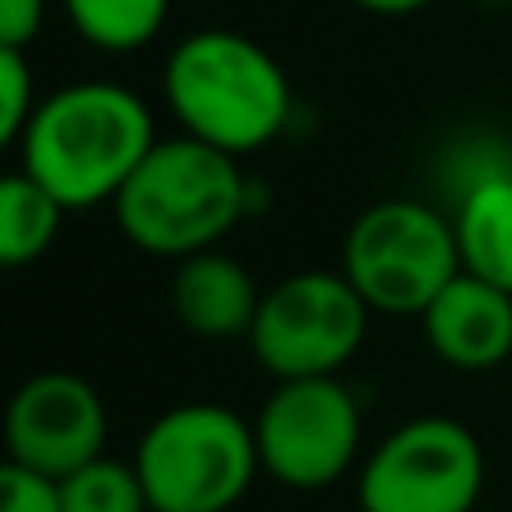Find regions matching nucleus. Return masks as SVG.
<instances>
[{
    "mask_svg": "<svg viewBox=\"0 0 512 512\" xmlns=\"http://www.w3.org/2000/svg\"><path fill=\"white\" fill-rule=\"evenodd\" d=\"M153 108L122 81H72L41 95L18 149V171L68 212L113 203L158 144Z\"/></svg>",
    "mask_w": 512,
    "mask_h": 512,
    "instance_id": "nucleus-1",
    "label": "nucleus"
},
{
    "mask_svg": "<svg viewBox=\"0 0 512 512\" xmlns=\"http://www.w3.org/2000/svg\"><path fill=\"white\" fill-rule=\"evenodd\" d=\"M162 99L180 135L248 158L274 144L292 122V81L283 63L234 27H198L162 68Z\"/></svg>",
    "mask_w": 512,
    "mask_h": 512,
    "instance_id": "nucleus-2",
    "label": "nucleus"
},
{
    "mask_svg": "<svg viewBox=\"0 0 512 512\" xmlns=\"http://www.w3.org/2000/svg\"><path fill=\"white\" fill-rule=\"evenodd\" d=\"M248 212L252 189L239 171V158L194 135L158 140L113 198L122 239L162 261L212 252Z\"/></svg>",
    "mask_w": 512,
    "mask_h": 512,
    "instance_id": "nucleus-3",
    "label": "nucleus"
},
{
    "mask_svg": "<svg viewBox=\"0 0 512 512\" xmlns=\"http://www.w3.org/2000/svg\"><path fill=\"white\" fill-rule=\"evenodd\" d=\"M131 463L153 512H230L261 477L252 423L216 400L162 409Z\"/></svg>",
    "mask_w": 512,
    "mask_h": 512,
    "instance_id": "nucleus-4",
    "label": "nucleus"
},
{
    "mask_svg": "<svg viewBox=\"0 0 512 512\" xmlns=\"http://www.w3.org/2000/svg\"><path fill=\"white\" fill-rule=\"evenodd\" d=\"M342 274L373 315L423 319V310L463 274L454 221L423 198H382L346 230Z\"/></svg>",
    "mask_w": 512,
    "mask_h": 512,
    "instance_id": "nucleus-5",
    "label": "nucleus"
},
{
    "mask_svg": "<svg viewBox=\"0 0 512 512\" xmlns=\"http://www.w3.org/2000/svg\"><path fill=\"white\" fill-rule=\"evenodd\" d=\"M369 319L342 270H297L265 288L248 346L274 382L337 378L360 355Z\"/></svg>",
    "mask_w": 512,
    "mask_h": 512,
    "instance_id": "nucleus-6",
    "label": "nucleus"
},
{
    "mask_svg": "<svg viewBox=\"0 0 512 512\" xmlns=\"http://www.w3.org/2000/svg\"><path fill=\"white\" fill-rule=\"evenodd\" d=\"M486 450L459 418L423 414L391 427L360 463V512H477Z\"/></svg>",
    "mask_w": 512,
    "mask_h": 512,
    "instance_id": "nucleus-7",
    "label": "nucleus"
},
{
    "mask_svg": "<svg viewBox=\"0 0 512 512\" xmlns=\"http://www.w3.org/2000/svg\"><path fill=\"white\" fill-rule=\"evenodd\" d=\"M261 472L283 490L315 495L360 463L364 414L342 378L274 382L252 418Z\"/></svg>",
    "mask_w": 512,
    "mask_h": 512,
    "instance_id": "nucleus-8",
    "label": "nucleus"
},
{
    "mask_svg": "<svg viewBox=\"0 0 512 512\" xmlns=\"http://www.w3.org/2000/svg\"><path fill=\"white\" fill-rule=\"evenodd\" d=\"M108 409L104 396L81 373L45 369L14 391L5 409V463L41 472L50 481L104 459Z\"/></svg>",
    "mask_w": 512,
    "mask_h": 512,
    "instance_id": "nucleus-9",
    "label": "nucleus"
},
{
    "mask_svg": "<svg viewBox=\"0 0 512 512\" xmlns=\"http://www.w3.org/2000/svg\"><path fill=\"white\" fill-rule=\"evenodd\" d=\"M418 324L441 364L459 373H490L512 355V292L463 270Z\"/></svg>",
    "mask_w": 512,
    "mask_h": 512,
    "instance_id": "nucleus-10",
    "label": "nucleus"
},
{
    "mask_svg": "<svg viewBox=\"0 0 512 512\" xmlns=\"http://www.w3.org/2000/svg\"><path fill=\"white\" fill-rule=\"evenodd\" d=\"M265 292L256 288L252 270L239 256L212 248L176 261L171 274V310L203 342H234L248 337Z\"/></svg>",
    "mask_w": 512,
    "mask_h": 512,
    "instance_id": "nucleus-11",
    "label": "nucleus"
},
{
    "mask_svg": "<svg viewBox=\"0 0 512 512\" xmlns=\"http://www.w3.org/2000/svg\"><path fill=\"white\" fill-rule=\"evenodd\" d=\"M450 221L463 270L512 292V167H495L459 189Z\"/></svg>",
    "mask_w": 512,
    "mask_h": 512,
    "instance_id": "nucleus-12",
    "label": "nucleus"
},
{
    "mask_svg": "<svg viewBox=\"0 0 512 512\" xmlns=\"http://www.w3.org/2000/svg\"><path fill=\"white\" fill-rule=\"evenodd\" d=\"M63 216H68V207L14 167L0 180V261L9 270L41 261L59 239Z\"/></svg>",
    "mask_w": 512,
    "mask_h": 512,
    "instance_id": "nucleus-13",
    "label": "nucleus"
},
{
    "mask_svg": "<svg viewBox=\"0 0 512 512\" xmlns=\"http://www.w3.org/2000/svg\"><path fill=\"white\" fill-rule=\"evenodd\" d=\"M72 32L104 54H135L158 41L171 0H63Z\"/></svg>",
    "mask_w": 512,
    "mask_h": 512,
    "instance_id": "nucleus-14",
    "label": "nucleus"
},
{
    "mask_svg": "<svg viewBox=\"0 0 512 512\" xmlns=\"http://www.w3.org/2000/svg\"><path fill=\"white\" fill-rule=\"evenodd\" d=\"M59 499L63 512H153L135 463L108 459V454L63 477Z\"/></svg>",
    "mask_w": 512,
    "mask_h": 512,
    "instance_id": "nucleus-15",
    "label": "nucleus"
},
{
    "mask_svg": "<svg viewBox=\"0 0 512 512\" xmlns=\"http://www.w3.org/2000/svg\"><path fill=\"white\" fill-rule=\"evenodd\" d=\"M36 104L41 95H36V72L27 63V50L0 45V144L14 149L23 140L27 122L36 117Z\"/></svg>",
    "mask_w": 512,
    "mask_h": 512,
    "instance_id": "nucleus-16",
    "label": "nucleus"
},
{
    "mask_svg": "<svg viewBox=\"0 0 512 512\" xmlns=\"http://www.w3.org/2000/svg\"><path fill=\"white\" fill-rule=\"evenodd\" d=\"M0 512H63L59 481L5 463L0 468Z\"/></svg>",
    "mask_w": 512,
    "mask_h": 512,
    "instance_id": "nucleus-17",
    "label": "nucleus"
},
{
    "mask_svg": "<svg viewBox=\"0 0 512 512\" xmlns=\"http://www.w3.org/2000/svg\"><path fill=\"white\" fill-rule=\"evenodd\" d=\"M50 0H0V45L9 50H32L45 27Z\"/></svg>",
    "mask_w": 512,
    "mask_h": 512,
    "instance_id": "nucleus-18",
    "label": "nucleus"
},
{
    "mask_svg": "<svg viewBox=\"0 0 512 512\" xmlns=\"http://www.w3.org/2000/svg\"><path fill=\"white\" fill-rule=\"evenodd\" d=\"M355 9H364V14H378V18H409L418 14V9H427L432 0H351Z\"/></svg>",
    "mask_w": 512,
    "mask_h": 512,
    "instance_id": "nucleus-19",
    "label": "nucleus"
},
{
    "mask_svg": "<svg viewBox=\"0 0 512 512\" xmlns=\"http://www.w3.org/2000/svg\"><path fill=\"white\" fill-rule=\"evenodd\" d=\"M508 9H512V0H508Z\"/></svg>",
    "mask_w": 512,
    "mask_h": 512,
    "instance_id": "nucleus-20",
    "label": "nucleus"
}]
</instances>
